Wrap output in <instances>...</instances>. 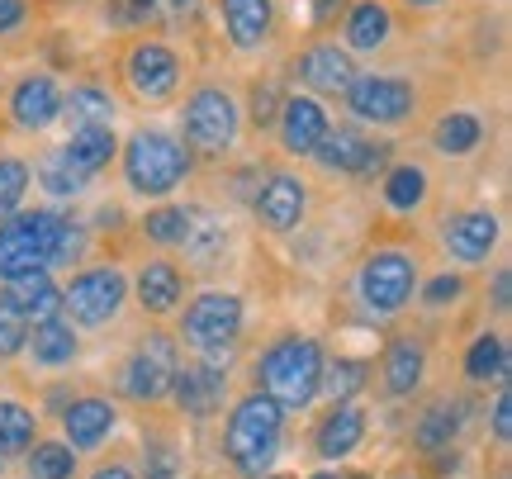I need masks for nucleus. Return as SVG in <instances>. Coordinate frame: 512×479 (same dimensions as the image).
Instances as JSON below:
<instances>
[{
	"instance_id": "1",
	"label": "nucleus",
	"mask_w": 512,
	"mask_h": 479,
	"mask_svg": "<svg viewBox=\"0 0 512 479\" xmlns=\"http://www.w3.org/2000/svg\"><path fill=\"white\" fill-rule=\"evenodd\" d=\"M280 437H285V408L256 389L228 413L223 451H228V461H233V470L242 479H261L280 456Z\"/></svg>"
},
{
	"instance_id": "2",
	"label": "nucleus",
	"mask_w": 512,
	"mask_h": 479,
	"mask_svg": "<svg viewBox=\"0 0 512 479\" xmlns=\"http://www.w3.org/2000/svg\"><path fill=\"white\" fill-rule=\"evenodd\" d=\"M261 394L275 399L280 408H309L313 394H318V380H323V351L313 337H280L266 347L261 356Z\"/></svg>"
},
{
	"instance_id": "3",
	"label": "nucleus",
	"mask_w": 512,
	"mask_h": 479,
	"mask_svg": "<svg viewBox=\"0 0 512 479\" xmlns=\"http://www.w3.org/2000/svg\"><path fill=\"white\" fill-rule=\"evenodd\" d=\"M124 176L128 190L162 200L190 176V152H185L181 138H171L162 129H138L124 148Z\"/></svg>"
},
{
	"instance_id": "4",
	"label": "nucleus",
	"mask_w": 512,
	"mask_h": 479,
	"mask_svg": "<svg viewBox=\"0 0 512 479\" xmlns=\"http://www.w3.org/2000/svg\"><path fill=\"white\" fill-rule=\"evenodd\" d=\"M62 228V214L53 209H34V214H15L0 223V280H24L34 271H48L53 261V242Z\"/></svg>"
},
{
	"instance_id": "5",
	"label": "nucleus",
	"mask_w": 512,
	"mask_h": 479,
	"mask_svg": "<svg viewBox=\"0 0 512 479\" xmlns=\"http://www.w3.org/2000/svg\"><path fill=\"white\" fill-rule=\"evenodd\" d=\"M181 133L195 152H209V157L228 152L233 138H238V105H233V95L219 91V86H200L185 100Z\"/></svg>"
},
{
	"instance_id": "6",
	"label": "nucleus",
	"mask_w": 512,
	"mask_h": 479,
	"mask_svg": "<svg viewBox=\"0 0 512 479\" xmlns=\"http://www.w3.org/2000/svg\"><path fill=\"white\" fill-rule=\"evenodd\" d=\"M181 332H185L190 347L204 351V361H223L228 347L238 342V332H242V299L209 290V295H200L190 309H185Z\"/></svg>"
},
{
	"instance_id": "7",
	"label": "nucleus",
	"mask_w": 512,
	"mask_h": 479,
	"mask_svg": "<svg viewBox=\"0 0 512 479\" xmlns=\"http://www.w3.org/2000/svg\"><path fill=\"white\" fill-rule=\"evenodd\" d=\"M124 295H128V280L114 271V266H91L67 285L62 295V309L81 323V328H105L119 318L124 309Z\"/></svg>"
},
{
	"instance_id": "8",
	"label": "nucleus",
	"mask_w": 512,
	"mask_h": 479,
	"mask_svg": "<svg viewBox=\"0 0 512 479\" xmlns=\"http://www.w3.org/2000/svg\"><path fill=\"white\" fill-rule=\"evenodd\" d=\"M176 366H181V361H176V342H171L166 332H147L143 342H138V351L128 356L119 389H124L128 399H138V404H157V399L171 394Z\"/></svg>"
},
{
	"instance_id": "9",
	"label": "nucleus",
	"mask_w": 512,
	"mask_h": 479,
	"mask_svg": "<svg viewBox=\"0 0 512 479\" xmlns=\"http://www.w3.org/2000/svg\"><path fill=\"white\" fill-rule=\"evenodd\" d=\"M413 285H418V266L403 252H375L361 266V280H356L366 309H375V314H399L403 304L413 299Z\"/></svg>"
},
{
	"instance_id": "10",
	"label": "nucleus",
	"mask_w": 512,
	"mask_h": 479,
	"mask_svg": "<svg viewBox=\"0 0 512 479\" xmlns=\"http://www.w3.org/2000/svg\"><path fill=\"white\" fill-rule=\"evenodd\" d=\"M347 105L366 124H403L418 110V91L399 76H356L347 86Z\"/></svg>"
},
{
	"instance_id": "11",
	"label": "nucleus",
	"mask_w": 512,
	"mask_h": 479,
	"mask_svg": "<svg viewBox=\"0 0 512 479\" xmlns=\"http://www.w3.org/2000/svg\"><path fill=\"white\" fill-rule=\"evenodd\" d=\"M171 394L181 404L185 418H214L223 408V394H228V370L219 361H185L171 375Z\"/></svg>"
},
{
	"instance_id": "12",
	"label": "nucleus",
	"mask_w": 512,
	"mask_h": 479,
	"mask_svg": "<svg viewBox=\"0 0 512 479\" xmlns=\"http://www.w3.org/2000/svg\"><path fill=\"white\" fill-rule=\"evenodd\" d=\"M124 76L138 100H166L181 86V57L162 48V43H138L124 62Z\"/></svg>"
},
{
	"instance_id": "13",
	"label": "nucleus",
	"mask_w": 512,
	"mask_h": 479,
	"mask_svg": "<svg viewBox=\"0 0 512 479\" xmlns=\"http://www.w3.org/2000/svg\"><path fill=\"white\" fill-rule=\"evenodd\" d=\"M304 209H309V185L299 181V176H290V171H275L271 181L261 185V195H256V219H261V228H271V233L299 228Z\"/></svg>"
},
{
	"instance_id": "14",
	"label": "nucleus",
	"mask_w": 512,
	"mask_h": 479,
	"mask_svg": "<svg viewBox=\"0 0 512 479\" xmlns=\"http://www.w3.org/2000/svg\"><path fill=\"white\" fill-rule=\"evenodd\" d=\"M294 76L323 95H347V86L356 81V67H351V53H342L337 43H313L299 53Z\"/></svg>"
},
{
	"instance_id": "15",
	"label": "nucleus",
	"mask_w": 512,
	"mask_h": 479,
	"mask_svg": "<svg viewBox=\"0 0 512 479\" xmlns=\"http://www.w3.org/2000/svg\"><path fill=\"white\" fill-rule=\"evenodd\" d=\"M441 242H446V252L456 261H484L489 252H494L498 242V219L489 214V209H465V214H456V219L441 228Z\"/></svg>"
},
{
	"instance_id": "16",
	"label": "nucleus",
	"mask_w": 512,
	"mask_h": 479,
	"mask_svg": "<svg viewBox=\"0 0 512 479\" xmlns=\"http://www.w3.org/2000/svg\"><path fill=\"white\" fill-rule=\"evenodd\" d=\"M323 133H328L323 105L309 100V95H285V105H280V143H285V152L309 157V152L323 143Z\"/></svg>"
},
{
	"instance_id": "17",
	"label": "nucleus",
	"mask_w": 512,
	"mask_h": 479,
	"mask_svg": "<svg viewBox=\"0 0 512 479\" xmlns=\"http://www.w3.org/2000/svg\"><path fill=\"white\" fill-rule=\"evenodd\" d=\"M0 304H5V309H15L24 323H29V318L43 323V318L62 314V290L53 285L48 271H34V276H24V280H10V285H5V295H0Z\"/></svg>"
},
{
	"instance_id": "18",
	"label": "nucleus",
	"mask_w": 512,
	"mask_h": 479,
	"mask_svg": "<svg viewBox=\"0 0 512 479\" xmlns=\"http://www.w3.org/2000/svg\"><path fill=\"white\" fill-rule=\"evenodd\" d=\"M223 5V29L233 38V48L252 53L271 38V24H275V5L271 0H219Z\"/></svg>"
},
{
	"instance_id": "19",
	"label": "nucleus",
	"mask_w": 512,
	"mask_h": 479,
	"mask_svg": "<svg viewBox=\"0 0 512 479\" xmlns=\"http://www.w3.org/2000/svg\"><path fill=\"white\" fill-rule=\"evenodd\" d=\"M10 114H15L19 129H48L62 114V95H57L53 76H24L10 95Z\"/></svg>"
},
{
	"instance_id": "20",
	"label": "nucleus",
	"mask_w": 512,
	"mask_h": 479,
	"mask_svg": "<svg viewBox=\"0 0 512 479\" xmlns=\"http://www.w3.org/2000/svg\"><path fill=\"white\" fill-rule=\"evenodd\" d=\"M422 370H427V356H422L418 337H394L389 351H384V366H380L384 394H389V399H408V394L422 385Z\"/></svg>"
},
{
	"instance_id": "21",
	"label": "nucleus",
	"mask_w": 512,
	"mask_h": 479,
	"mask_svg": "<svg viewBox=\"0 0 512 479\" xmlns=\"http://www.w3.org/2000/svg\"><path fill=\"white\" fill-rule=\"evenodd\" d=\"M62 432H67V446L91 451V446H100L114 432V404L110 399H76L62 413Z\"/></svg>"
},
{
	"instance_id": "22",
	"label": "nucleus",
	"mask_w": 512,
	"mask_h": 479,
	"mask_svg": "<svg viewBox=\"0 0 512 479\" xmlns=\"http://www.w3.org/2000/svg\"><path fill=\"white\" fill-rule=\"evenodd\" d=\"M361 437H366V413H361V408H351V404H337L328 418H323L313 446H318V456H323V461H342V456H351V451L361 446Z\"/></svg>"
},
{
	"instance_id": "23",
	"label": "nucleus",
	"mask_w": 512,
	"mask_h": 479,
	"mask_svg": "<svg viewBox=\"0 0 512 479\" xmlns=\"http://www.w3.org/2000/svg\"><path fill=\"white\" fill-rule=\"evenodd\" d=\"M181 290H185V280L171 261H147L143 271H138V304H143L147 314H157V318L171 314L181 304Z\"/></svg>"
},
{
	"instance_id": "24",
	"label": "nucleus",
	"mask_w": 512,
	"mask_h": 479,
	"mask_svg": "<svg viewBox=\"0 0 512 479\" xmlns=\"http://www.w3.org/2000/svg\"><path fill=\"white\" fill-rule=\"evenodd\" d=\"M185 261L190 266H200V271H214L223 257V247H228V228H223L219 214H195L190 209V233H185Z\"/></svg>"
},
{
	"instance_id": "25",
	"label": "nucleus",
	"mask_w": 512,
	"mask_h": 479,
	"mask_svg": "<svg viewBox=\"0 0 512 479\" xmlns=\"http://www.w3.org/2000/svg\"><path fill=\"white\" fill-rule=\"evenodd\" d=\"M313 157L328 166V171H347V176H361V166H366V157H370V143L361 138L356 129H328L323 133V143L313 148Z\"/></svg>"
},
{
	"instance_id": "26",
	"label": "nucleus",
	"mask_w": 512,
	"mask_h": 479,
	"mask_svg": "<svg viewBox=\"0 0 512 479\" xmlns=\"http://www.w3.org/2000/svg\"><path fill=\"white\" fill-rule=\"evenodd\" d=\"M384 38H389V10L380 0H356L347 15L351 53H375V48H384Z\"/></svg>"
},
{
	"instance_id": "27",
	"label": "nucleus",
	"mask_w": 512,
	"mask_h": 479,
	"mask_svg": "<svg viewBox=\"0 0 512 479\" xmlns=\"http://www.w3.org/2000/svg\"><path fill=\"white\" fill-rule=\"evenodd\" d=\"M24 347H34L38 366H67V361L76 356V332H72V323H67L62 314L43 318V323H34V337H29Z\"/></svg>"
},
{
	"instance_id": "28",
	"label": "nucleus",
	"mask_w": 512,
	"mask_h": 479,
	"mask_svg": "<svg viewBox=\"0 0 512 479\" xmlns=\"http://www.w3.org/2000/svg\"><path fill=\"white\" fill-rule=\"evenodd\" d=\"M62 157L72 162L76 176H86V181H91L100 166H110V157H114V133L110 129H76L72 143L62 148Z\"/></svg>"
},
{
	"instance_id": "29",
	"label": "nucleus",
	"mask_w": 512,
	"mask_h": 479,
	"mask_svg": "<svg viewBox=\"0 0 512 479\" xmlns=\"http://www.w3.org/2000/svg\"><path fill=\"white\" fill-rule=\"evenodd\" d=\"M456 432H460V404L456 399H441V404H432L422 413V423L413 427V442L422 451H446Z\"/></svg>"
},
{
	"instance_id": "30",
	"label": "nucleus",
	"mask_w": 512,
	"mask_h": 479,
	"mask_svg": "<svg viewBox=\"0 0 512 479\" xmlns=\"http://www.w3.org/2000/svg\"><path fill=\"white\" fill-rule=\"evenodd\" d=\"M34 432H38V418L29 408L0 399V461L5 456H24L34 446Z\"/></svg>"
},
{
	"instance_id": "31",
	"label": "nucleus",
	"mask_w": 512,
	"mask_h": 479,
	"mask_svg": "<svg viewBox=\"0 0 512 479\" xmlns=\"http://www.w3.org/2000/svg\"><path fill=\"white\" fill-rule=\"evenodd\" d=\"M366 380H370V361H361V356H337L332 366H323L318 389H328L337 404H347V399H356V394L366 389Z\"/></svg>"
},
{
	"instance_id": "32",
	"label": "nucleus",
	"mask_w": 512,
	"mask_h": 479,
	"mask_svg": "<svg viewBox=\"0 0 512 479\" xmlns=\"http://www.w3.org/2000/svg\"><path fill=\"white\" fill-rule=\"evenodd\" d=\"M479 138H484V124H479L475 114H446L437 129H432V143H437V152H446V157L475 152Z\"/></svg>"
},
{
	"instance_id": "33",
	"label": "nucleus",
	"mask_w": 512,
	"mask_h": 479,
	"mask_svg": "<svg viewBox=\"0 0 512 479\" xmlns=\"http://www.w3.org/2000/svg\"><path fill=\"white\" fill-rule=\"evenodd\" d=\"M422 200H427V171H422V166L403 162L384 176V204H389V209H403V214H408V209H418Z\"/></svg>"
},
{
	"instance_id": "34",
	"label": "nucleus",
	"mask_w": 512,
	"mask_h": 479,
	"mask_svg": "<svg viewBox=\"0 0 512 479\" xmlns=\"http://www.w3.org/2000/svg\"><path fill=\"white\" fill-rule=\"evenodd\" d=\"M465 375H470V380H508V347H503L498 332H484V337L470 342Z\"/></svg>"
},
{
	"instance_id": "35",
	"label": "nucleus",
	"mask_w": 512,
	"mask_h": 479,
	"mask_svg": "<svg viewBox=\"0 0 512 479\" xmlns=\"http://www.w3.org/2000/svg\"><path fill=\"white\" fill-rule=\"evenodd\" d=\"M67 114H72L76 129H110L114 100L100 86H76L72 100H67Z\"/></svg>"
},
{
	"instance_id": "36",
	"label": "nucleus",
	"mask_w": 512,
	"mask_h": 479,
	"mask_svg": "<svg viewBox=\"0 0 512 479\" xmlns=\"http://www.w3.org/2000/svg\"><path fill=\"white\" fill-rule=\"evenodd\" d=\"M185 233H190V209H181V204H162L143 219V238L157 247H181Z\"/></svg>"
},
{
	"instance_id": "37",
	"label": "nucleus",
	"mask_w": 512,
	"mask_h": 479,
	"mask_svg": "<svg viewBox=\"0 0 512 479\" xmlns=\"http://www.w3.org/2000/svg\"><path fill=\"white\" fill-rule=\"evenodd\" d=\"M76 456L67 442H38L29 446V479H72Z\"/></svg>"
},
{
	"instance_id": "38",
	"label": "nucleus",
	"mask_w": 512,
	"mask_h": 479,
	"mask_svg": "<svg viewBox=\"0 0 512 479\" xmlns=\"http://www.w3.org/2000/svg\"><path fill=\"white\" fill-rule=\"evenodd\" d=\"M38 181H43V190H48V195H57V200H72V195H81L86 176H76L72 162L62 157V148H57V152H48V157L38 162Z\"/></svg>"
},
{
	"instance_id": "39",
	"label": "nucleus",
	"mask_w": 512,
	"mask_h": 479,
	"mask_svg": "<svg viewBox=\"0 0 512 479\" xmlns=\"http://www.w3.org/2000/svg\"><path fill=\"white\" fill-rule=\"evenodd\" d=\"M24 195H29V166L19 157H0V223L15 219Z\"/></svg>"
},
{
	"instance_id": "40",
	"label": "nucleus",
	"mask_w": 512,
	"mask_h": 479,
	"mask_svg": "<svg viewBox=\"0 0 512 479\" xmlns=\"http://www.w3.org/2000/svg\"><path fill=\"white\" fill-rule=\"evenodd\" d=\"M81 252H86V233H81V223L62 219L57 242H53V261H48V266H76V261H81Z\"/></svg>"
},
{
	"instance_id": "41",
	"label": "nucleus",
	"mask_w": 512,
	"mask_h": 479,
	"mask_svg": "<svg viewBox=\"0 0 512 479\" xmlns=\"http://www.w3.org/2000/svg\"><path fill=\"white\" fill-rule=\"evenodd\" d=\"M280 105H285V95H280V86H275V81L252 86V124H256V129H271L275 119H280Z\"/></svg>"
},
{
	"instance_id": "42",
	"label": "nucleus",
	"mask_w": 512,
	"mask_h": 479,
	"mask_svg": "<svg viewBox=\"0 0 512 479\" xmlns=\"http://www.w3.org/2000/svg\"><path fill=\"white\" fill-rule=\"evenodd\" d=\"M24 342H29V323H24L15 309H5V304H0V361L19 356Z\"/></svg>"
},
{
	"instance_id": "43",
	"label": "nucleus",
	"mask_w": 512,
	"mask_h": 479,
	"mask_svg": "<svg viewBox=\"0 0 512 479\" xmlns=\"http://www.w3.org/2000/svg\"><path fill=\"white\" fill-rule=\"evenodd\" d=\"M181 461H176V446L171 442H147V479H176Z\"/></svg>"
},
{
	"instance_id": "44",
	"label": "nucleus",
	"mask_w": 512,
	"mask_h": 479,
	"mask_svg": "<svg viewBox=\"0 0 512 479\" xmlns=\"http://www.w3.org/2000/svg\"><path fill=\"white\" fill-rule=\"evenodd\" d=\"M460 290H465L460 276H437L427 290H422V304H427V309H446L451 299H460Z\"/></svg>"
},
{
	"instance_id": "45",
	"label": "nucleus",
	"mask_w": 512,
	"mask_h": 479,
	"mask_svg": "<svg viewBox=\"0 0 512 479\" xmlns=\"http://www.w3.org/2000/svg\"><path fill=\"white\" fill-rule=\"evenodd\" d=\"M494 437L498 442H508L512 437V394H508V385L498 389V399H494Z\"/></svg>"
},
{
	"instance_id": "46",
	"label": "nucleus",
	"mask_w": 512,
	"mask_h": 479,
	"mask_svg": "<svg viewBox=\"0 0 512 479\" xmlns=\"http://www.w3.org/2000/svg\"><path fill=\"white\" fill-rule=\"evenodd\" d=\"M494 309H498V314H508V309H512V271H508V266L494 276Z\"/></svg>"
},
{
	"instance_id": "47",
	"label": "nucleus",
	"mask_w": 512,
	"mask_h": 479,
	"mask_svg": "<svg viewBox=\"0 0 512 479\" xmlns=\"http://www.w3.org/2000/svg\"><path fill=\"white\" fill-rule=\"evenodd\" d=\"M24 24V0H0V34H10Z\"/></svg>"
},
{
	"instance_id": "48",
	"label": "nucleus",
	"mask_w": 512,
	"mask_h": 479,
	"mask_svg": "<svg viewBox=\"0 0 512 479\" xmlns=\"http://www.w3.org/2000/svg\"><path fill=\"white\" fill-rule=\"evenodd\" d=\"M342 5H347V0H313V24H318V29H328L332 19L342 15Z\"/></svg>"
},
{
	"instance_id": "49",
	"label": "nucleus",
	"mask_w": 512,
	"mask_h": 479,
	"mask_svg": "<svg viewBox=\"0 0 512 479\" xmlns=\"http://www.w3.org/2000/svg\"><path fill=\"white\" fill-rule=\"evenodd\" d=\"M152 10H157V0H128V5H124V15H128V19H147Z\"/></svg>"
},
{
	"instance_id": "50",
	"label": "nucleus",
	"mask_w": 512,
	"mask_h": 479,
	"mask_svg": "<svg viewBox=\"0 0 512 479\" xmlns=\"http://www.w3.org/2000/svg\"><path fill=\"white\" fill-rule=\"evenodd\" d=\"M91 479H133V470H124V465H105V470H95Z\"/></svg>"
},
{
	"instance_id": "51",
	"label": "nucleus",
	"mask_w": 512,
	"mask_h": 479,
	"mask_svg": "<svg viewBox=\"0 0 512 479\" xmlns=\"http://www.w3.org/2000/svg\"><path fill=\"white\" fill-rule=\"evenodd\" d=\"M408 5H437V0H408Z\"/></svg>"
},
{
	"instance_id": "52",
	"label": "nucleus",
	"mask_w": 512,
	"mask_h": 479,
	"mask_svg": "<svg viewBox=\"0 0 512 479\" xmlns=\"http://www.w3.org/2000/svg\"><path fill=\"white\" fill-rule=\"evenodd\" d=\"M313 479H337V475H313Z\"/></svg>"
},
{
	"instance_id": "53",
	"label": "nucleus",
	"mask_w": 512,
	"mask_h": 479,
	"mask_svg": "<svg viewBox=\"0 0 512 479\" xmlns=\"http://www.w3.org/2000/svg\"><path fill=\"white\" fill-rule=\"evenodd\" d=\"M347 479H370V475H347Z\"/></svg>"
},
{
	"instance_id": "54",
	"label": "nucleus",
	"mask_w": 512,
	"mask_h": 479,
	"mask_svg": "<svg viewBox=\"0 0 512 479\" xmlns=\"http://www.w3.org/2000/svg\"><path fill=\"white\" fill-rule=\"evenodd\" d=\"M176 5H190V0H176Z\"/></svg>"
},
{
	"instance_id": "55",
	"label": "nucleus",
	"mask_w": 512,
	"mask_h": 479,
	"mask_svg": "<svg viewBox=\"0 0 512 479\" xmlns=\"http://www.w3.org/2000/svg\"><path fill=\"white\" fill-rule=\"evenodd\" d=\"M271 479H285V475H271Z\"/></svg>"
},
{
	"instance_id": "56",
	"label": "nucleus",
	"mask_w": 512,
	"mask_h": 479,
	"mask_svg": "<svg viewBox=\"0 0 512 479\" xmlns=\"http://www.w3.org/2000/svg\"><path fill=\"white\" fill-rule=\"evenodd\" d=\"M498 479H508V475H498Z\"/></svg>"
}]
</instances>
